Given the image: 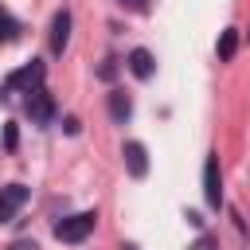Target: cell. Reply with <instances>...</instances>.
I'll use <instances>...</instances> for the list:
<instances>
[{
  "label": "cell",
  "mask_w": 250,
  "mask_h": 250,
  "mask_svg": "<svg viewBox=\"0 0 250 250\" xmlns=\"http://www.w3.org/2000/svg\"><path fill=\"white\" fill-rule=\"evenodd\" d=\"M121 4H129L133 12H145V0H121Z\"/></svg>",
  "instance_id": "9a60e30c"
},
{
  "label": "cell",
  "mask_w": 250,
  "mask_h": 250,
  "mask_svg": "<svg viewBox=\"0 0 250 250\" xmlns=\"http://www.w3.org/2000/svg\"><path fill=\"white\" fill-rule=\"evenodd\" d=\"M203 199H207V207H219V203H223V172H219V152H207V164H203Z\"/></svg>",
  "instance_id": "277c9868"
},
{
  "label": "cell",
  "mask_w": 250,
  "mask_h": 250,
  "mask_svg": "<svg viewBox=\"0 0 250 250\" xmlns=\"http://www.w3.org/2000/svg\"><path fill=\"white\" fill-rule=\"evenodd\" d=\"M16 35H20V23H16V20H12V16L0 8V43H12Z\"/></svg>",
  "instance_id": "8fae6325"
},
{
  "label": "cell",
  "mask_w": 250,
  "mask_h": 250,
  "mask_svg": "<svg viewBox=\"0 0 250 250\" xmlns=\"http://www.w3.org/2000/svg\"><path fill=\"white\" fill-rule=\"evenodd\" d=\"M191 250H215V246H211V238H199V242H195Z\"/></svg>",
  "instance_id": "5bb4252c"
},
{
  "label": "cell",
  "mask_w": 250,
  "mask_h": 250,
  "mask_svg": "<svg viewBox=\"0 0 250 250\" xmlns=\"http://www.w3.org/2000/svg\"><path fill=\"white\" fill-rule=\"evenodd\" d=\"M234 51H238V27H227L219 35V59L227 62V59H234Z\"/></svg>",
  "instance_id": "30bf717a"
},
{
  "label": "cell",
  "mask_w": 250,
  "mask_h": 250,
  "mask_svg": "<svg viewBox=\"0 0 250 250\" xmlns=\"http://www.w3.org/2000/svg\"><path fill=\"white\" fill-rule=\"evenodd\" d=\"M16 141H20V137H16V125H8V129H4V145L16 148Z\"/></svg>",
  "instance_id": "7c38bea8"
},
{
  "label": "cell",
  "mask_w": 250,
  "mask_h": 250,
  "mask_svg": "<svg viewBox=\"0 0 250 250\" xmlns=\"http://www.w3.org/2000/svg\"><path fill=\"white\" fill-rule=\"evenodd\" d=\"M121 250H137V246H133V242H125V246H121Z\"/></svg>",
  "instance_id": "2e32d148"
},
{
  "label": "cell",
  "mask_w": 250,
  "mask_h": 250,
  "mask_svg": "<svg viewBox=\"0 0 250 250\" xmlns=\"http://www.w3.org/2000/svg\"><path fill=\"white\" fill-rule=\"evenodd\" d=\"M43 78H47V66H43L39 59H31L27 66H20V70H12V74L4 78V86H0V98H12V94H27V90L43 86Z\"/></svg>",
  "instance_id": "6da1fadb"
},
{
  "label": "cell",
  "mask_w": 250,
  "mask_h": 250,
  "mask_svg": "<svg viewBox=\"0 0 250 250\" xmlns=\"http://www.w3.org/2000/svg\"><path fill=\"white\" fill-rule=\"evenodd\" d=\"M94 223H98V215H94V211L66 215V219H59V223H55V238H59V242H86V238H90V230H94Z\"/></svg>",
  "instance_id": "7a4b0ae2"
},
{
  "label": "cell",
  "mask_w": 250,
  "mask_h": 250,
  "mask_svg": "<svg viewBox=\"0 0 250 250\" xmlns=\"http://www.w3.org/2000/svg\"><path fill=\"white\" fill-rule=\"evenodd\" d=\"M129 70H133V78L148 82V78H152V70H156V59H152V51H145V47L129 51Z\"/></svg>",
  "instance_id": "ba28073f"
},
{
  "label": "cell",
  "mask_w": 250,
  "mask_h": 250,
  "mask_svg": "<svg viewBox=\"0 0 250 250\" xmlns=\"http://www.w3.org/2000/svg\"><path fill=\"white\" fill-rule=\"evenodd\" d=\"M8 250H39V246H35V242H27V238H20V242H12Z\"/></svg>",
  "instance_id": "4fadbf2b"
},
{
  "label": "cell",
  "mask_w": 250,
  "mask_h": 250,
  "mask_svg": "<svg viewBox=\"0 0 250 250\" xmlns=\"http://www.w3.org/2000/svg\"><path fill=\"white\" fill-rule=\"evenodd\" d=\"M23 109H27V117H31L35 125H47V121L55 117V98H51L43 86H35V90H27V98H23Z\"/></svg>",
  "instance_id": "3957f363"
},
{
  "label": "cell",
  "mask_w": 250,
  "mask_h": 250,
  "mask_svg": "<svg viewBox=\"0 0 250 250\" xmlns=\"http://www.w3.org/2000/svg\"><path fill=\"white\" fill-rule=\"evenodd\" d=\"M121 156H125V168H129V176H133V180H141V176L148 172V152H145V145H141V141H129V145L121 148Z\"/></svg>",
  "instance_id": "8992f818"
},
{
  "label": "cell",
  "mask_w": 250,
  "mask_h": 250,
  "mask_svg": "<svg viewBox=\"0 0 250 250\" xmlns=\"http://www.w3.org/2000/svg\"><path fill=\"white\" fill-rule=\"evenodd\" d=\"M27 203V188L23 184H8V188H0V223H12L16 219V211Z\"/></svg>",
  "instance_id": "5b68a950"
},
{
  "label": "cell",
  "mask_w": 250,
  "mask_h": 250,
  "mask_svg": "<svg viewBox=\"0 0 250 250\" xmlns=\"http://www.w3.org/2000/svg\"><path fill=\"white\" fill-rule=\"evenodd\" d=\"M66 39H70V12L62 8V12H55V20H51V51L62 55Z\"/></svg>",
  "instance_id": "52a82bcc"
},
{
  "label": "cell",
  "mask_w": 250,
  "mask_h": 250,
  "mask_svg": "<svg viewBox=\"0 0 250 250\" xmlns=\"http://www.w3.org/2000/svg\"><path fill=\"white\" fill-rule=\"evenodd\" d=\"M129 113H133L129 94H125V90H113V94H109V117H113V121H125Z\"/></svg>",
  "instance_id": "9c48e42d"
}]
</instances>
